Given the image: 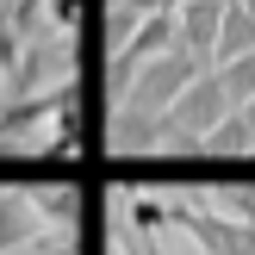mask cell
<instances>
[{
    "label": "cell",
    "instance_id": "13",
    "mask_svg": "<svg viewBox=\"0 0 255 255\" xmlns=\"http://www.w3.org/2000/svg\"><path fill=\"white\" fill-rule=\"evenodd\" d=\"M137 25H143V12H137V0H125V6H112V12H106V44H112V50H125V37H131Z\"/></svg>",
    "mask_w": 255,
    "mask_h": 255
},
{
    "label": "cell",
    "instance_id": "19",
    "mask_svg": "<svg viewBox=\"0 0 255 255\" xmlns=\"http://www.w3.org/2000/svg\"><path fill=\"white\" fill-rule=\"evenodd\" d=\"M112 6H125V0H112Z\"/></svg>",
    "mask_w": 255,
    "mask_h": 255
},
{
    "label": "cell",
    "instance_id": "18",
    "mask_svg": "<svg viewBox=\"0 0 255 255\" xmlns=\"http://www.w3.org/2000/svg\"><path fill=\"white\" fill-rule=\"evenodd\" d=\"M6 6H12V0H0V12H6Z\"/></svg>",
    "mask_w": 255,
    "mask_h": 255
},
{
    "label": "cell",
    "instance_id": "7",
    "mask_svg": "<svg viewBox=\"0 0 255 255\" xmlns=\"http://www.w3.org/2000/svg\"><path fill=\"white\" fill-rule=\"evenodd\" d=\"M237 56H255V19L237 0H224V25H218V44H212V69H224V62Z\"/></svg>",
    "mask_w": 255,
    "mask_h": 255
},
{
    "label": "cell",
    "instance_id": "9",
    "mask_svg": "<svg viewBox=\"0 0 255 255\" xmlns=\"http://www.w3.org/2000/svg\"><path fill=\"white\" fill-rule=\"evenodd\" d=\"M206 206L224 212V218H237V224H255V181H212Z\"/></svg>",
    "mask_w": 255,
    "mask_h": 255
},
{
    "label": "cell",
    "instance_id": "8",
    "mask_svg": "<svg viewBox=\"0 0 255 255\" xmlns=\"http://www.w3.org/2000/svg\"><path fill=\"white\" fill-rule=\"evenodd\" d=\"M156 137H162L156 119H137V112H125V106L112 112V149H119V156H149Z\"/></svg>",
    "mask_w": 255,
    "mask_h": 255
},
{
    "label": "cell",
    "instance_id": "14",
    "mask_svg": "<svg viewBox=\"0 0 255 255\" xmlns=\"http://www.w3.org/2000/svg\"><path fill=\"white\" fill-rule=\"evenodd\" d=\"M44 12H50V31H75L81 25V0H44Z\"/></svg>",
    "mask_w": 255,
    "mask_h": 255
},
{
    "label": "cell",
    "instance_id": "10",
    "mask_svg": "<svg viewBox=\"0 0 255 255\" xmlns=\"http://www.w3.org/2000/svg\"><path fill=\"white\" fill-rule=\"evenodd\" d=\"M199 149H206V156H255V137H249V125L237 119V112H224V119L206 131Z\"/></svg>",
    "mask_w": 255,
    "mask_h": 255
},
{
    "label": "cell",
    "instance_id": "11",
    "mask_svg": "<svg viewBox=\"0 0 255 255\" xmlns=\"http://www.w3.org/2000/svg\"><path fill=\"white\" fill-rule=\"evenodd\" d=\"M218 75V87H224V100H231V112L243 106V100H255V56H237V62H224V69H212Z\"/></svg>",
    "mask_w": 255,
    "mask_h": 255
},
{
    "label": "cell",
    "instance_id": "4",
    "mask_svg": "<svg viewBox=\"0 0 255 255\" xmlns=\"http://www.w3.org/2000/svg\"><path fill=\"white\" fill-rule=\"evenodd\" d=\"M218 25H224V0H181L174 12V31H181V50L212 69V44H218Z\"/></svg>",
    "mask_w": 255,
    "mask_h": 255
},
{
    "label": "cell",
    "instance_id": "6",
    "mask_svg": "<svg viewBox=\"0 0 255 255\" xmlns=\"http://www.w3.org/2000/svg\"><path fill=\"white\" fill-rule=\"evenodd\" d=\"M31 193V206H37V218L44 224H56V231H75L81 224V187H69V181H44V187H25Z\"/></svg>",
    "mask_w": 255,
    "mask_h": 255
},
{
    "label": "cell",
    "instance_id": "2",
    "mask_svg": "<svg viewBox=\"0 0 255 255\" xmlns=\"http://www.w3.org/2000/svg\"><path fill=\"white\" fill-rule=\"evenodd\" d=\"M168 224L193 237V249L206 255H255V224H237L224 212H212L206 199H168Z\"/></svg>",
    "mask_w": 255,
    "mask_h": 255
},
{
    "label": "cell",
    "instance_id": "5",
    "mask_svg": "<svg viewBox=\"0 0 255 255\" xmlns=\"http://www.w3.org/2000/svg\"><path fill=\"white\" fill-rule=\"evenodd\" d=\"M44 237V218H37L31 193L25 187H0V255H19Z\"/></svg>",
    "mask_w": 255,
    "mask_h": 255
},
{
    "label": "cell",
    "instance_id": "3",
    "mask_svg": "<svg viewBox=\"0 0 255 255\" xmlns=\"http://www.w3.org/2000/svg\"><path fill=\"white\" fill-rule=\"evenodd\" d=\"M75 81V44L62 31H44V37H31V44L19 50V62L6 69V87L12 94H50V87H69Z\"/></svg>",
    "mask_w": 255,
    "mask_h": 255
},
{
    "label": "cell",
    "instance_id": "17",
    "mask_svg": "<svg viewBox=\"0 0 255 255\" xmlns=\"http://www.w3.org/2000/svg\"><path fill=\"white\" fill-rule=\"evenodd\" d=\"M237 6H243V12H249V19H255V0H237Z\"/></svg>",
    "mask_w": 255,
    "mask_h": 255
},
{
    "label": "cell",
    "instance_id": "15",
    "mask_svg": "<svg viewBox=\"0 0 255 255\" xmlns=\"http://www.w3.org/2000/svg\"><path fill=\"white\" fill-rule=\"evenodd\" d=\"M137 12H143V19L149 12H181V0H137Z\"/></svg>",
    "mask_w": 255,
    "mask_h": 255
},
{
    "label": "cell",
    "instance_id": "12",
    "mask_svg": "<svg viewBox=\"0 0 255 255\" xmlns=\"http://www.w3.org/2000/svg\"><path fill=\"white\" fill-rule=\"evenodd\" d=\"M131 231H143V237L168 231V199H149V193H137V199H131Z\"/></svg>",
    "mask_w": 255,
    "mask_h": 255
},
{
    "label": "cell",
    "instance_id": "1",
    "mask_svg": "<svg viewBox=\"0 0 255 255\" xmlns=\"http://www.w3.org/2000/svg\"><path fill=\"white\" fill-rule=\"evenodd\" d=\"M193 75H206L187 50H168V56H156V62H143V69L125 81V94H119V106L125 112H137V119H162V112L174 106V100L187 94V81Z\"/></svg>",
    "mask_w": 255,
    "mask_h": 255
},
{
    "label": "cell",
    "instance_id": "16",
    "mask_svg": "<svg viewBox=\"0 0 255 255\" xmlns=\"http://www.w3.org/2000/svg\"><path fill=\"white\" fill-rule=\"evenodd\" d=\"M237 119L249 125V137H255V100H243V106H237Z\"/></svg>",
    "mask_w": 255,
    "mask_h": 255
}]
</instances>
